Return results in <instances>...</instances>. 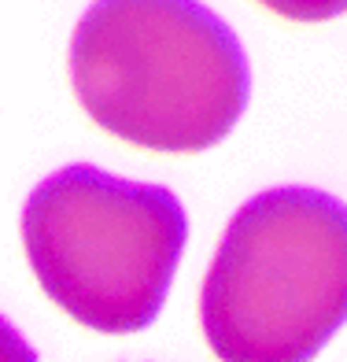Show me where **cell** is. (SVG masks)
<instances>
[{
	"label": "cell",
	"instance_id": "6da1fadb",
	"mask_svg": "<svg viewBox=\"0 0 347 362\" xmlns=\"http://www.w3.org/2000/svg\"><path fill=\"white\" fill-rule=\"evenodd\" d=\"M86 115L126 144L207 152L247 107V56L200 0H96L71 41Z\"/></svg>",
	"mask_w": 347,
	"mask_h": 362
},
{
	"label": "cell",
	"instance_id": "7a4b0ae2",
	"mask_svg": "<svg viewBox=\"0 0 347 362\" xmlns=\"http://www.w3.org/2000/svg\"><path fill=\"white\" fill-rule=\"evenodd\" d=\"M347 322V207L322 189L252 196L211 259L200 325L218 362H310Z\"/></svg>",
	"mask_w": 347,
	"mask_h": 362
},
{
	"label": "cell",
	"instance_id": "3957f363",
	"mask_svg": "<svg viewBox=\"0 0 347 362\" xmlns=\"http://www.w3.org/2000/svg\"><path fill=\"white\" fill-rule=\"evenodd\" d=\"M189 218L163 185L63 167L30 192L23 244L45 296L96 333L148 329L185 252Z\"/></svg>",
	"mask_w": 347,
	"mask_h": 362
},
{
	"label": "cell",
	"instance_id": "277c9868",
	"mask_svg": "<svg viewBox=\"0 0 347 362\" xmlns=\"http://www.w3.org/2000/svg\"><path fill=\"white\" fill-rule=\"evenodd\" d=\"M288 23H329L347 11V0H259Z\"/></svg>",
	"mask_w": 347,
	"mask_h": 362
},
{
	"label": "cell",
	"instance_id": "5b68a950",
	"mask_svg": "<svg viewBox=\"0 0 347 362\" xmlns=\"http://www.w3.org/2000/svg\"><path fill=\"white\" fill-rule=\"evenodd\" d=\"M0 362H37V351L19 337V329L4 315H0Z\"/></svg>",
	"mask_w": 347,
	"mask_h": 362
}]
</instances>
